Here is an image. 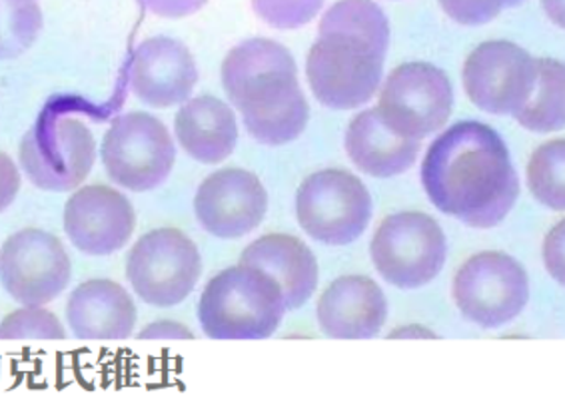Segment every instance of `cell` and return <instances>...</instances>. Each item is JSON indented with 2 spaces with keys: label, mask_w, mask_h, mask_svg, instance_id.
Returning a JSON list of instances; mask_svg holds the SVG:
<instances>
[{
  "label": "cell",
  "mask_w": 565,
  "mask_h": 401,
  "mask_svg": "<svg viewBox=\"0 0 565 401\" xmlns=\"http://www.w3.org/2000/svg\"><path fill=\"white\" fill-rule=\"evenodd\" d=\"M316 317L328 338H376L387 319L384 290L367 275H342L326 288Z\"/></svg>",
  "instance_id": "cell-17"
},
{
  "label": "cell",
  "mask_w": 565,
  "mask_h": 401,
  "mask_svg": "<svg viewBox=\"0 0 565 401\" xmlns=\"http://www.w3.org/2000/svg\"><path fill=\"white\" fill-rule=\"evenodd\" d=\"M200 274L199 246L179 228L145 234L126 258V278L148 306H179L199 284Z\"/></svg>",
  "instance_id": "cell-6"
},
{
  "label": "cell",
  "mask_w": 565,
  "mask_h": 401,
  "mask_svg": "<svg viewBox=\"0 0 565 401\" xmlns=\"http://www.w3.org/2000/svg\"><path fill=\"white\" fill-rule=\"evenodd\" d=\"M419 140L396 134L377 108L360 112L345 132V152L358 169L374 178H392L408 172L418 160Z\"/></svg>",
  "instance_id": "cell-20"
},
{
  "label": "cell",
  "mask_w": 565,
  "mask_h": 401,
  "mask_svg": "<svg viewBox=\"0 0 565 401\" xmlns=\"http://www.w3.org/2000/svg\"><path fill=\"white\" fill-rule=\"evenodd\" d=\"M451 292L461 316L483 329H495L524 312L530 278L512 256L480 252L460 265Z\"/></svg>",
  "instance_id": "cell-8"
},
{
  "label": "cell",
  "mask_w": 565,
  "mask_h": 401,
  "mask_svg": "<svg viewBox=\"0 0 565 401\" xmlns=\"http://www.w3.org/2000/svg\"><path fill=\"white\" fill-rule=\"evenodd\" d=\"M206 2L209 0H138L145 11L160 19H184L206 7Z\"/></svg>",
  "instance_id": "cell-30"
},
{
  "label": "cell",
  "mask_w": 565,
  "mask_h": 401,
  "mask_svg": "<svg viewBox=\"0 0 565 401\" xmlns=\"http://www.w3.org/2000/svg\"><path fill=\"white\" fill-rule=\"evenodd\" d=\"M108 178L130 192H150L170 176L177 147L168 128L147 112H128L113 120L100 147Z\"/></svg>",
  "instance_id": "cell-7"
},
{
  "label": "cell",
  "mask_w": 565,
  "mask_h": 401,
  "mask_svg": "<svg viewBox=\"0 0 565 401\" xmlns=\"http://www.w3.org/2000/svg\"><path fill=\"white\" fill-rule=\"evenodd\" d=\"M241 264L270 275L282 290L286 310L302 307L318 288L315 252L296 236L266 234L242 252Z\"/></svg>",
  "instance_id": "cell-19"
},
{
  "label": "cell",
  "mask_w": 565,
  "mask_h": 401,
  "mask_svg": "<svg viewBox=\"0 0 565 401\" xmlns=\"http://www.w3.org/2000/svg\"><path fill=\"white\" fill-rule=\"evenodd\" d=\"M454 88L448 75L428 63L399 64L380 93L377 112L396 134L422 140L448 124Z\"/></svg>",
  "instance_id": "cell-9"
},
{
  "label": "cell",
  "mask_w": 565,
  "mask_h": 401,
  "mask_svg": "<svg viewBox=\"0 0 565 401\" xmlns=\"http://www.w3.org/2000/svg\"><path fill=\"white\" fill-rule=\"evenodd\" d=\"M525 0H503V9H515L520 4H524Z\"/></svg>",
  "instance_id": "cell-35"
},
{
  "label": "cell",
  "mask_w": 565,
  "mask_h": 401,
  "mask_svg": "<svg viewBox=\"0 0 565 401\" xmlns=\"http://www.w3.org/2000/svg\"><path fill=\"white\" fill-rule=\"evenodd\" d=\"M324 0H252V9L266 24L280 31L300 29L315 21Z\"/></svg>",
  "instance_id": "cell-28"
},
{
  "label": "cell",
  "mask_w": 565,
  "mask_h": 401,
  "mask_svg": "<svg viewBox=\"0 0 565 401\" xmlns=\"http://www.w3.org/2000/svg\"><path fill=\"white\" fill-rule=\"evenodd\" d=\"M320 39L362 44L386 58L390 22L374 0H340L320 21Z\"/></svg>",
  "instance_id": "cell-23"
},
{
  "label": "cell",
  "mask_w": 565,
  "mask_h": 401,
  "mask_svg": "<svg viewBox=\"0 0 565 401\" xmlns=\"http://www.w3.org/2000/svg\"><path fill=\"white\" fill-rule=\"evenodd\" d=\"M268 210V192L248 170L224 169L210 174L194 196L200 226L222 240L254 232Z\"/></svg>",
  "instance_id": "cell-14"
},
{
  "label": "cell",
  "mask_w": 565,
  "mask_h": 401,
  "mask_svg": "<svg viewBox=\"0 0 565 401\" xmlns=\"http://www.w3.org/2000/svg\"><path fill=\"white\" fill-rule=\"evenodd\" d=\"M284 314L282 290L252 265H234L214 275L200 296V326L212 339L270 338Z\"/></svg>",
  "instance_id": "cell-2"
},
{
  "label": "cell",
  "mask_w": 565,
  "mask_h": 401,
  "mask_svg": "<svg viewBox=\"0 0 565 401\" xmlns=\"http://www.w3.org/2000/svg\"><path fill=\"white\" fill-rule=\"evenodd\" d=\"M140 339H192L194 334L190 332L189 327L172 319H160V322H152L147 327L140 329L138 334Z\"/></svg>",
  "instance_id": "cell-33"
},
{
  "label": "cell",
  "mask_w": 565,
  "mask_h": 401,
  "mask_svg": "<svg viewBox=\"0 0 565 401\" xmlns=\"http://www.w3.org/2000/svg\"><path fill=\"white\" fill-rule=\"evenodd\" d=\"M64 339L63 322L44 306H22L0 322V339Z\"/></svg>",
  "instance_id": "cell-27"
},
{
  "label": "cell",
  "mask_w": 565,
  "mask_h": 401,
  "mask_svg": "<svg viewBox=\"0 0 565 401\" xmlns=\"http://www.w3.org/2000/svg\"><path fill=\"white\" fill-rule=\"evenodd\" d=\"M537 63L510 41H488L471 51L463 64V88L488 115L518 117L534 90Z\"/></svg>",
  "instance_id": "cell-11"
},
{
  "label": "cell",
  "mask_w": 565,
  "mask_h": 401,
  "mask_svg": "<svg viewBox=\"0 0 565 401\" xmlns=\"http://www.w3.org/2000/svg\"><path fill=\"white\" fill-rule=\"evenodd\" d=\"M384 56L342 39H320L308 53L306 76L316 98L332 110H352L376 95Z\"/></svg>",
  "instance_id": "cell-12"
},
{
  "label": "cell",
  "mask_w": 565,
  "mask_h": 401,
  "mask_svg": "<svg viewBox=\"0 0 565 401\" xmlns=\"http://www.w3.org/2000/svg\"><path fill=\"white\" fill-rule=\"evenodd\" d=\"M422 184L438 210L482 230L502 224L520 196L503 138L476 120L458 122L431 142Z\"/></svg>",
  "instance_id": "cell-1"
},
{
  "label": "cell",
  "mask_w": 565,
  "mask_h": 401,
  "mask_svg": "<svg viewBox=\"0 0 565 401\" xmlns=\"http://www.w3.org/2000/svg\"><path fill=\"white\" fill-rule=\"evenodd\" d=\"M177 140L192 160L221 164L238 144V122L231 106L216 96L186 100L174 118Z\"/></svg>",
  "instance_id": "cell-21"
},
{
  "label": "cell",
  "mask_w": 565,
  "mask_h": 401,
  "mask_svg": "<svg viewBox=\"0 0 565 401\" xmlns=\"http://www.w3.org/2000/svg\"><path fill=\"white\" fill-rule=\"evenodd\" d=\"M42 24L36 0H0V61H12L31 51Z\"/></svg>",
  "instance_id": "cell-26"
},
{
  "label": "cell",
  "mask_w": 565,
  "mask_h": 401,
  "mask_svg": "<svg viewBox=\"0 0 565 401\" xmlns=\"http://www.w3.org/2000/svg\"><path fill=\"white\" fill-rule=\"evenodd\" d=\"M64 234L78 252L110 256L122 250L137 228V214L122 192L105 184L76 188L63 214Z\"/></svg>",
  "instance_id": "cell-13"
},
{
  "label": "cell",
  "mask_w": 565,
  "mask_h": 401,
  "mask_svg": "<svg viewBox=\"0 0 565 401\" xmlns=\"http://www.w3.org/2000/svg\"><path fill=\"white\" fill-rule=\"evenodd\" d=\"M298 71L292 54L270 39H250L234 46L222 63V86L232 102L248 88L276 73Z\"/></svg>",
  "instance_id": "cell-22"
},
{
  "label": "cell",
  "mask_w": 565,
  "mask_h": 401,
  "mask_svg": "<svg viewBox=\"0 0 565 401\" xmlns=\"http://www.w3.org/2000/svg\"><path fill=\"white\" fill-rule=\"evenodd\" d=\"M232 105L242 112L244 127L256 142L284 147L303 134L310 106L298 73H276L246 88Z\"/></svg>",
  "instance_id": "cell-15"
},
{
  "label": "cell",
  "mask_w": 565,
  "mask_h": 401,
  "mask_svg": "<svg viewBox=\"0 0 565 401\" xmlns=\"http://www.w3.org/2000/svg\"><path fill=\"white\" fill-rule=\"evenodd\" d=\"M21 191V172L17 169V162L0 152V214L17 201Z\"/></svg>",
  "instance_id": "cell-31"
},
{
  "label": "cell",
  "mask_w": 565,
  "mask_h": 401,
  "mask_svg": "<svg viewBox=\"0 0 565 401\" xmlns=\"http://www.w3.org/2000/svg\"><path fill=\"white\" fill-rule=\"evenodd\" d=\"M370 253L387 284L418 290L440 274L448 258V240L428 214L399 212L380 224Z\"/></svg>",
  "instance_id": "cell-4"
},
{
  "label": "cell",
  "mask_w": 565,
  "mask_h": 401,
  "mask_svg": "<svg viewBox=\"0 0 565 401\" xmlns=\"http://www.w3.org/2000/svg\"><path fill=\"white\" fill-rule=\"evenodd\" d=\"M199 83L196 61L177 39L154 36L138 44L130 63V88L152 108L186 102Z\"/></svg>",
  "instance_id": "cell-16"
},
{
  "label": "cell",
  "mask_w": 565,
  "mask_h": 401,
  "mask_svg": "<svg viewBox=\"0 0 565 401\" xmlns=\"http://www.w3.org/2000/svg\"><path fill=\"white\" fill-rule=\"evenodd\" d=\"M542 4H544L545 12L550 14V19L555 24L564 26V0H542Z\"/></svg>",
  "instance_id": "cell-34"
},
{
  "label": "cell",
  "mask_w": 565,
  "mask_h": 401,
  "mask_svg": "<svg viewBox=\"0 0 565 401\" xmlns=\"http://www.w3.org/2000/svg\"><path fill=\"white\" fill-rule=\"evenodd\" d=\"M441 11L463 26H482L500 17L503 0H438Z\"/></svg>",
  "instance_id": "cell-29"
},
{
  "label": "cell",
  "mask_w": 565,
  "mask_h": 401,
  "mask_svg": "<svg viewBox=\"0 0 565 401\" xmlns=\"http://www.w3.org/2000/svg\"><path fill=\"white\" fill-rule=\"evenodd\" d=\"M303 232L326 246H348L366 232L372 196L352 172L328 169L303 180L296 194Z\"/></svg>",
  "instance_id": "cell-5"
},
{
  "label": "cell",
  "mask_w": 565,
  "mask_h": 401,
  "mask_svg": "<svg viewBox=\"0 0 565 401\" xmlns=\"http://www.w3.org/2000/svg\"><path fill=\"white\" fill-rule=\"evenodd\" d=\"M73 264L51 232L24 228L0 248V284L22 306H46L71 284Z\"/></svg>",
  "instance_id": "cell-10"
},
{
  "label": "cell",
  "mask_w": 565,
  "mask_h": 401,
  "mask_svg": "<svg viewBox=\"0 0 565 401\" xmlns=\"http://www.w3.org/2000/svg\"><path fill=\"white\" fill-rule=\"evenodd\" d=\"M544 260L550 274L564 284V223L557 224L554 232L550 234L544 246Z\"/></svg>",
  "instance_id": "cell-32"
},
{
  "label": "cell",
  "mask_w": 565,
  "mask_h": 401,
  "mask_svg": "<svg viewBox=\"0 0 565 401\" xmlns=\"http://www.w3.org/2000/svg\"><path fill=\"white\" fill-rule=\"evenodd\" d=\"M66 322L76 338L126 339L135 334L137 306L113 280H88L68 297Z\"/></svg>",
  "instance_id": "cell-18"
},
{
  "label": "cell",
  "mask_w": 565,
  "mask_h": 401,
  "mask_svg": "<svg viewBox=\"0 0 565 401\" xmlns=\"http://www.w3.org/2000/svg\"><path fill=\"white\" fill-rule=\"evenodd\" d=\"M19 160L36 188L73 192L95 166V137L81 118L44 112L22 137Z\"/></svg>",
  "instance_id": "cell-3"
},
{
  "label": "cell",
  "mask_w": 565,
  "mask_h": 401,
  "mask_svg": "<svg viewBox=\"0 0 565 401\" xmlns=\"http://www.w3.org/2000/svg\"><path fill=\"white\" fill-rule=\"evenodd\" d=\"M565 140H550L532 154L527 164V186L535 201L550 210L565 208Z\"/></svg>",
  "instance_id": "cell-25"
},
{
  "label": "cell",
  "mask_w": 565,
  "mask_h": 401,
  "mask_svg": "<svg viewBox=\"0 0 565 401\" xmlns=\"http://www.w3.org/2000/svg\"><path fill=\"white\" fill-rule=\"evenodd\" d=\"M537 75L530 100L515 120L532 132H555L565 127V66L554 58H535Z\"/></svg>",
  "instance_id": "cell-24"
}]
</instances>
